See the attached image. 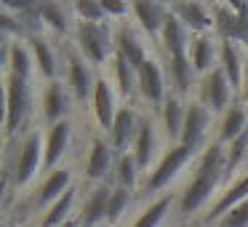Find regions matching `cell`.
I'll return each mask as SVG.
<instances>
[{
    "label": "cell",
    "instance_id": "cell-8",
    "mask_svg": "<svg viewBox=\"0 0 248 227\" xmlns=\"http://www.w3.org/2000/svg\"><path fill=\"white\" fill-rule=\"evenodd\" d=\"M115 166H118V155H115L112 145H109L107 136L93 134L88 142V155H86V166H83V179H86L91 187L96 184L109 182V177H115Z\"/></svg>",
    "mask_w": 248,
    "mask_h": 227
},
{
    "label": "cell",
    "instance_id": "cell-2",
    "mask_svg": "<svg viewBox=\"0 0 248 227\" xmlns=\"http://www.w3.org/2000/svg\"><path fill=\"white\" fill-rule=\"evenodd\" d=\"M43 147H46L43 129H32L14 147H8L11 150L8 152V166H6V193L8 195H11V187L22 190L35 179V174L43 166Z\"/></svg>",
    "mask_w": 248,
    "mask_h": 227
},
{
    "label": "cell",
    "instance_id": "cell-31",
    "mask_svg": "<svg viewBox=\"0 0 248 227\" xmlns=\"http://www.w3.org/2000/svg\"><path fill=\"white\" fill-rule=\"evenodd\" d=\"M109 70H112V75H107L109 83L115 86L118 97L125 99V104H128V99L139 97V88H136V70L128 65L125 56H120L118 51H115L112 62H109Z\"/></svg>",
    "mask_w": 248,
    "mask_h": 227
},
{
    "label": "cell",
    "instance_id": "cell-30",
    "mask_svg": "<svg viewBox=\"0 0 248 227\" xmlns=\"http://www.w3.org/2000/svg\"><path fill=\"white\" fill-rule=\"evenodd\" d=\"M184 118H187V104L171 94V97L166 99V104L160 107V126H163V134H166V139H168V147L182 142Z\"/></svg>",
    "mask_w": 248,
    "mask_h": 227
},
{
    "label": "cell",
    "instance_id": "cell-28",
    "mask_svg": "<svg viewBox=\"0 0 248 227\" xmlns=\"http://www.w3.org/2000/svg\"><path fill=\"white\" fill-rule=\"evenodd\" d=\"M155 152H157V126L152 123V118H141L139 126V134L134 139V147H131V155H134L139 171H147L150 163L155 161Z\"/></svg>",
    "mask_w": 248,
    "mask_h": 227
},
{
    "label": "cell",
    "instance_id": "cell-24",
    "mask_svg": "<svg viewBox=\"0 0 248 227\" xmlns=\"http://www.w3.org/2000/svg\"><path fill=\"white\" fill-rule=\"evenodd\" d=\"M160 43H163V54L166 59H179V56H189V43H192V32L179 22L173 14H168L166 24L160 32Z\"/></svg>",
    "mask_w": 248,
    "mask_h": 227
},
{
    "label": "cell",
    "instance_id": "cell-36",
    "mask_svg": "<svg viewBox=\"0 0 248 227\" xmlns=\"http://www.w3.org/2000/svg\"><path fill=\"white\" fill-rule=\"evenodd\" d=\"M243 163H248V131L243 136H237L232 145H227V179H230Z\"/></svg>",
    "mask_w": 248,
    "mask_h": 227
},
{
    "label": "cell",
    "instance_id": "cell-21",
    "mask_svg": "<svg viewBox=\"0 0 248 227\" xmlns=\"http://www.w3.org/2000/svg\"><path fill=\"white\" fill-rule=\"evenodd\" d=\"M243 200H248V171L240 174V177L235 179V182H230L224 190H221V195L216 198V203L208 209V214H205V225H216V222L221 219L224 214H230L235 206H240Z\"/></svg>",
    "mask_w": 248,
    "mask_h": 227
},
{
    "label": "cell",
    "instance_id": "cell-9",
    "mask_svg": "<svg viewBox=\"0 0 248 227\" xmlns=\"http://www.w3.org/2000/svg\"><path fill=\"white\" fill-rule=\"evenodd\" d=\"M166 72L160 65V59L150 56L144 65L139 67L136 72V88H139V99L147 104V107H155L160 110L166 104V99L171 97L168 94V81H166Z\"/></svg>",
    "mask_w": 248,
    "mask_h": 227
},
{
    "label": "cell",
    "instance_id": "cell-39",
    "mask_svg": "<svg viewBox=\"0 0 248 227\" xmlns=\"http://www.w3.org/2000/svg\"><path fill=\"white\" fill-rule=\"evenodd\" d=\"M102 3V11H104V16L109 19V22H123V19H128V14H131V6L128 3H120V0H99Z\"/></svg>",
    "mask_w": 248,
    "mask_h": 227
},
{
    "label": "cell",
    "instance_id": "cell-19",
    "mask_svg": "<svg viewBox=\"0 0 248 227\" xmlns=\"http://www.w3.org/2000/svg\"><path fill=\"white\" fill-rule=\"evenodd\" d=\"M109 198H112V184L104 182L91 187V193L86 195L80 206V227H102L107 225V216H109Z\"/></svg>",
    "mask_w": 248,
    "mask_h": 227
},
{
    "label": "cell",
    "instance_id": "cell-13",
    "mask_svg": "<svg viewBox=\"0 0 248 227\" xmlns=\"http://www.w3.org/2000/svg\"><path fill=\"white\" fill-rule=\"evenodd\" d=\"M141 35L144 32H141L136 24H131L128 19H123V22L115 24V51H118L120 56H125L128 65L134 67L136 72H139V67L150 59V54H147V43H144Z\"/></svg>",
    "mask_w": 248,
    "mask_h": 227
},
{
    "label": "cell",
    "instance_id": "cell-3",
    "mask_svg": "<svg viewBox=\"0 0 248 227\" xmlns=\"http://www.w3.org/2000/svg\"><path fill=\"white\" fill-rule=\"evenodd\" d=\"M32 113H35V99H32L30 81L6 72V145L8 147L16 145L24 131L27 134L32 131L27 129L30 120H32Z\"/></svg>",
    "mask_w": 248,
    "mask_h": 227
},
{
    "label": "cell",
    "instance_id": "cell-17",
    "mask_svg": "<svg viewBox=\"0 0 248 227\" xmlns=\"http://www.w3.org/2000/svg\"><path fill=\"white\" fill-rule=\"evenodd\" d=\"M139 126H141V118L134 107H128V104L120 107L118 118H115L112 129H109V134H107V139H109V145H112V150L118 158L131 152L134 139H136V134H139Z\"/></svg>",
    "mask_w": 248,
    "mask_h": 227
},
{
    "label": "cell",
    "instance_id": "cell-23",
    "mask_svg": "<svg viewBox=\"0 0 248 227\" xmlns=\"http://www.w3.org/2000/svg\"><path fill=\"white\" fill-rule=\"evenodd\" d=\"M27 43H30V51H32V59H35V70H38V75L46 78L48 83L59 81V56H56V51H54V43L46 38V32L30 35Z\"/></svg>",
    "mask_w": 248,
    "mask_h": 227
},
{
    "label": "cell",
    "instance_id": "cell-20",
    "mask_svg": "<svg viewBox=\"0 0 248 227\" xmlns=\"http://www.w3.org/2000/svg\"><path fill=\"white\" fill-rule=\"evenodd\" d=\"M131 14H134V22L147 38H160L163 24H166L171 8L163 6V3H155V0H136L131 3Z\"/></svg>",
    "mask_w": 248,
    "mask_h": 227
},
{
    "label": "cell",
    "instance_id": "cell-32",
    "mask_svg": "<svg viewBox=\"0 0 248 227\" xmlns=\"http://www.w3.org/2000/svg\"><path fill=\"white\" fill-rule=\"evenodd\" d=\"M179 200H176V195L173 193H163V195H157L155 200H150V203L141 209V214L134 219V225L131 227H160L163 222L171 216V211H173V206H176Z\"/></svg>",
    "mask_w": 248,
    "mask_h": 227
},
{
    "label": "cell",
    "instance_id": "cell-29",
    "mask_svg": "<svg viewBox=\"0 0 248 227\" xmlns=\"http://www.w3.org/2000/svg\"><path fill=\"white\" fill-rule=\"evenodd\" d=\"M246 65L248 56H243V49L230 40H219V67L224 70L227 81L232 83V88H243V78H246Z\"/></svg>",
    "mask_w": 248,
    "mask_h": 227
},
{
    "label": "cell",
    "instance_id": "cell-11",
    "mask_svg": "<svg viewBox=\"0 0 248 227\" xmlns=\"http://www.w3.org/2000/svg\"><path fill=\"white\" fill-rule=\"evenodd\" d=\"M211 113L200 99H189L187 102V118H184V131H182V142L179 145L189 147L195 152H203L205 147L211 145L208 142V129H211Z\"/></svg>",
    "mask_w": 248,
    "mask_h": 227
},
{
    "label": "cell",
    "instance_id": "cell-22",
    "mask_svg": "<svg viewBox=\"0 0 248 227\" xmlns=\"http://www.w3.org/2000/svg\"><path fill=\"white\" fill-rule=\"evenodd\" d=\"M168 81H171V94L179 99H192V88L200 83V75L195 72L189 56H179V59H166Z\"/></svg>",
    "mask_w": 248,
    "mask_h": 227
},
{
    "label": "cell",
    "instance_id": "cell-38",
    "mask_svg": "<svg viewBox=\"0 0 248 227\" xmlns=\"http://www.w3.org/2000/svg\"><path fill=\"white\" fill-rule=\"evenodd\" d=\"M214 227H248V200H243V203L235 206L230 214H224Z\"/></svg>",
    "mask_w": 248,
    "mask_h": 227
},
{
    "label": "cell",
    "instance_id": "cell-41",
    "mask_svg": "<svg viewBox=\"0 0 248 227\" xmlns=\"http://www.w3.org/2000/svg\"><path fill=\"white\" fill-rule=\"evenodd\" d=\"M62 227H80V222H78V219H70V222H64Z\"/></svg>",
    "mask_w": 248,
    "mask_h": 227
},
{
    "label": "cell",
    "instance_id": "cell-33",
    "mask_svg": "<svg viewBox=\"0 0 248 227\" xmlns=\"http://www.w3.org/2000/svg\"><path fill=\"white\" fill-rule=\"evenodd\" d=\"M75 203H78V187H72V190H67V193L62 195V198L56 200L51 209L43 211V216H40L38 227H62L64 222L75 219V216H72V209H75Z\"/></svg>",
    "mask_w": 248,
    "mask_h": 227
},
{
    "label": "cell",
    "instance_id": "cell-37",
    "mask_svg": "<svg viewBox=\"0 0 248 227\" xmlns=\"http://www.w3.org/2000/svg\"><path fill=\"white\" fill-rule=\"evenodd\" d=\"M72 14H75V22H109L99 0H78L72 3Z\"/></svg>",
    "mask_w": 248,
    "mask_h": 227
},
{
    "label": "cell",
    "instance_id": "cell-10",
    "mask_svg": "<svg viewBox=\"0 0 248 227\" xmlns=\"http://www.w3.org/2000/svg\"><path fill=\"white\" fill-rule=\"evenodd\" d=\"M232 94H235V88H232L230 81H227L224 70H221V67H216L214 72H208V75L200 78L198 97H195V99H200V102H203L214 115H224L227 107L235 102V97H232Z\"/></svg>",
    "mask_w": 248,
    "mask_h": 227
},
{
    "label": "cell",
    "instance_id": "cell-12",
    "mask_svg": "<svg viewBox=\"0 0 248 227\" xmlns=\"http://www.w3.org/2000/svg\"><path fill=\"white\" fill-rule=\"evenodd\" d=\"M70 147H72V118L48 126L43 147V171L51 174L56 168H62L64 158L70 155Z\"/></svg>",
    "mask_w": 248,
    "mask_h": 227
},
{
    "label": "cell",
    "instance_id": "cell-25",
    "mask_svg": "<svg viewBox=\"0 0 248 227\" xmlns=\"http://www.w3.org/2000/svg\"><path fill=\"white\" fill-rule=\"evenodd\" d=\"M248 131V104L243 99H235V102L227 107V113L221 115L219 120V134H216V142L219 145H232L237 136H243Z\"/></svg>",
    "mask_w": 248,
    "mask_h": 227
},
{
    "label": "cell",
    "instance_id": "cell-40",
    "mask_svg": "<svg viewBox=\"0 0 248 227\" xmlns=\"http://www.w3.org/2000/svg\"><path fill=\"white\" fill-rule=\"evenodd\" d=\"M243 102L248 104V65H246V78H243Z\"/></svg>",
    "mask_w": 248,
    "mask_h": 227
},
{
    "label": "cell",
    "instance_id": "cell-7",
    "mask_svg": "<svg viewBox=\"0 0 248 227\" xmlns=\"http://www.w3.org/2000/svg\"><path fill=\"white\" fill-rule=\"evenodd\" d=\"M64 62H67V88L72 94V102L78 107H86L93 99V88H96V81H99L96 70L83 59L75 46H70L64 51Z\"/></svg>",
    "mask_w": 248,
    "mask_h": 227
},
{
    "label": "cell",
    "instance_id": "cell-27",
    "mask_svg": "<svg viewBox=\"0 0 248 227\" xmlns=\"http://www.w3.org/2000/svg\"><path fill=\"white\" fill-rule=\"evenodd\" d=\"M38 16L43 30H51L54 35H72L75 32V14L72 6L62 3H38Z\"/></svg>",
    "mask_w": 248,
    "mask_h": 227
},
{
    "label": "cell",
    "instance_id": "cell-42",
    "mask_svg": "<svg viewBox=\"0 0 248 227\" xmlns=\"http://www.w3.org/2000/svg\"><path fill=\"white\" fill-rule=\"evenodd\" d=\"M102 227H109V225H102Z\"/></svg>",
    "mask_w": 248,
    "mask_h": 227
},
{
    "label": "cell",
    "instance_id": "cell-4",
    "mask_svg": "<svg viewBox=\"0 0 248 227\" xmlns=\"http://www.w3.org/2000/svg\"><path fill=\"white\" fill-rule=\"evenodd\" d=\"M75 49L80 51V56L93 67L102 70L107 62H112L115 56V27L112 22H75Z\"/></svg>",
    "mask_w": 248,
    "mask_h": 227
},
{
    "label": "cell",
    "instance_id": "cell-35",
    "mask_svg": "<svg viewBox=\"0 0 248 227\" xmlns=\"http://www.w3.org/2000/svg\"><path fill=\"white\" fill-rule=\"evenodd\" d=\"M131 203H134V193L125 187H118V184H112V198H109V216H107V225H118L120 216L125 214V211L131 209Z\"/></svg>",
    "mask_w": 248,
    "mask_h": 227
},
{
    "label": "cell",
    "instance_id": "cell-34",
    "mask_svg": "<svg viewBox=\"0 0 248 227\" xmlns=\"http://www.w3.org/2000/svg\"><path fill=\"white\" fill-rule=\"evenodd\" d=\"M139 166H136V161H134V155H120L118 158V166H115V184L118 187H125V190H131L134 193L136 187H139Z\"/></svg>",
    "mask_w": 248,
    "mask_h": 227
},
{
    "label": "cell",
    "instance_id": "cell-1",
    "mask_svg": "<svg viewBox=\"0 0 248 227\" xmlns=\"http://www.w3.org/2000/svg\"><path fill=\"white\" fill-rule=\"evenodd\" d=\"M227 179V147L219 142H211L203 152H200L198 163H195V177L187 182V187L179 195V216L184 222L192 219L198 211H203L205 206H214V195L219 198V187Z\"/></svg>",
    "mask_w": 248,
    "mask_h": 227
},
{
    "label": "cell",
    "instance_id": "cell-18",
    "mask_svg": "<svg viewBox=\"0 0 248 227\" xmlns=\"http://www.w3.org/2000/svg\"><path fill=\"white\" fill-rule=\"evenodd\" d=\"M67 190H72V168L70 166H62V168H56V171H51L48 177L40 182V187L35 190L30 206H32L35 211L51 209V206H54L56 200L67 193Z\"/></svg>",
    "mask_w": 248,
    "mask_h": 227
},
{
    "label": "cell",
    "instance_id": "cell-15",
    "mask_svg": "<svg viewBox=\"0 0 248 227\" xmlns=\"http://www.w3.org/2000/svg\"><path fill=\"white\" fill-rule=\"evenodd\" d=\"M171 14L189 30L192 35H211L216 32L214 24V11L205 3H198V0H179V3H171Z\"/></svg>",
    "mask_w": 248,
    "mask_h": 227
},
{
    "label": "cell",
    "instance_id": "cell-26",
    "mask_svg": "<svg viewBox=\"0 0 248 227\" xmlns=\"http://www.w3.org/2000/svg\"><path fill=\"white\" fill-rule=\"evenodd\" d=\"M189 62L200 78L214 72L219 67V43H214V35H192L189 43Z\"/></svg>",
    "mask_w": 248,
    "mask_h": 227
},
{
    "label": "cell",
    "instance_id": "cell-14",
    "mask_svg": "<svg viewBox=\"0 0 248 227\" xmlns=\"http://www.w3.org/2000/svg\"><path fill=\"white\" fill-rule=\"evenodd\" d=\"M72 94L70 88L64 86L62 81L46 83L43 97H40V118H43L46 126H54L59 120H67L72 113Z\"/></svg>",
    "mask_w": 248,
    "mask_h": 227
},
{
    "label": "cell",
    "instance_id": "cell-5",
    "mask_svg": "<svg viewBox=\"0 0 248 227\" xmlns=\"http://www.w3.org/2000/svg\"><path fill=\"white\" fill-rule=\"evenodd\" d=\"M195 155H198V152L189 150V147H184V145L168 147V150L163 152V158L155 163V168L147 174L144 187H141V190H144L147 195H163V193H166V187L179 177V171H182V168L187 166Z\"/></svg>",
    "mask_w": 248,
    "mask_h": 227
},
{
    "label": "cell",
    "instance_id": "cell-6",
    "mask_svg": "<svg viewBox=\"0 0 248 227\" xmlns=\"http://www.w3.org/2000/svg\"><path fill=\"white\" fill-rule=\"evenodd\" d=\"M211 11H214L219 40H230L240 49H248V3H240V0L216 3V6H211Z\"/></svg>",
    "mask_w": 248,
    "mask_h": 227
},
{
    "label": "cell",
    "instance_id": "cell-16",
    "mask_svg": "<svg viewBox=\"0 0 248 227\" xmlns=\"http://www.w3.org/2000/svg\"><path fill=\"white\" fill-rule=\"evenodd\" d=\"M91 113H93V120H96L99 129L104 134H109L120 107H118V91H115V86L109 83L107 75H99V81H96L93 99H91Z\"/></svg>",
    "mask_w": 248,
    "mask_h": 227
}]
</instances>
